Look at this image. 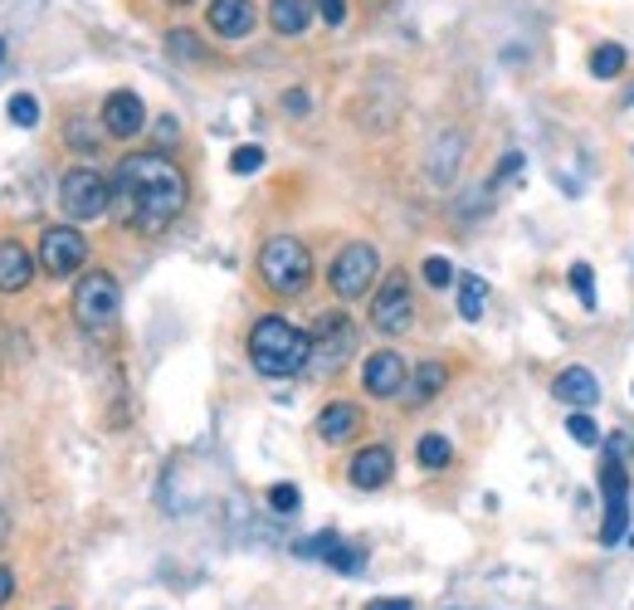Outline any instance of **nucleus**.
<instances>
[{"label": "nucleus", "mask_w": 634, "mask_h": 610, "mask_svg": "<svg viewBox=\"0 0 634 610\" xmlns=\"http://www.w3.org/2000/svg\"><path fill=\"white\" fill-rule=\"evenodd\" d=\"M84 260H88V240L74 225H50V230L40 234V264H44V274H54V278L78 274Z\"/></svg>", "instance_id": "nucleus-9"}, {"label": "nucleus", "mask_w": 634, "mask_h": 610, "mask_svg": "<svg viewBox=\"0 0 634 610\" xmlns=\"http://www.w3.org/2000/svg\"><path fill=\"white\" fill-rule=\"evenodd\" d=\"M415 460H420V469H444L454 460V444L444 440V435H425L415 444Z\"/></svg>", "instance_id": "nucleus-22"}, {"label": "nucleus", "mask_w": 634, "mask_h": 610, "mask_svg": "<svg viewBox=\"0 0 634 610\" xmlns=\"http://www.w3.org/2000/svg\"><path fill=\"white\" fill-rule=\"evenodd\" d=\"M59 206H64L68 220H98V215H108V206H113V186L93 167H74L59 181Z\"/></svg>", "instance_id": "nucleus-5"}, {"label": "nucleus", "mask_w": 634, "mask_h": 610, "mask_svg": "<svg viewBox=\"0 0 634 610\" xmlns=\"http://www.w3.org/2000/svg\"><path fill=\"white\" fill-rule=\"evenodd\" d=\"M361 381H367V391L371 396H381V401H391V396H401L405 391V361H401V351H371L367 357V367H361Z\"/></svg>", "instance_id": "nucleus-13"}, {"label": "nucleus", "mask_w": 634, "mask_h": 610, "mask_svg": "<svg viewBox=\"0 0 634 610\" xmlns=\"http://www.w3.org/2000/svg\"><path fill=\"white\" fill-rule=\"evenodd\" d=\"M317 10H323L327 25H342L347 20V0H317Z\"/></svg>", "instance_id": "nucleus-31"}, {"label": "nucleus", "mask_w": 634, "mask_h": 610, "mask_svg": "<svg viewBox=\"0 0 634 610\" xmlns=\"http://www.w3.org/2000/svg\"><path fill=\"white\" fill-rule=\"evenodd\" d=\"M210 30L220 34V40H244V34L254 30V6L250 0H210Z\"/></svg>", "instance_id": "nucleus-16"}, {"label": "nucleus", "mask_w": 634, "mask_h": 610, "mask_svg": "<svg viewBox=\"0 0 634 610\" xmlns=\"http://www.w3.org/2000/svg\"><path fill=\"white\" fill-rule=\"evenodd\" d=\"M260 167H264V147H234V157H230V171L250 176V171H260Z\"/></svg>", "instance_id": "nucleus-29"}, {"label": "nucleus", "mask_w": 634, "mask_h": 610, "mask_svg": "<svg viewBox=\"0 0 634 610\" xmlns=\"http://www.w3.org/2000/svg\"><path fill=\"white\" fill-rule=\"evenodd\" d=\"M620 69H625V50H620V44H595V50H591V74L595 78H615Z\"/></svg>", "instance_id": "nucleus-23"}, {"label": "nucleus", "mask_w": 634, "mask_h": 610, "mask_svg": "<svg viewBox=\"0 0 634 610\" xmlns=\"http://www.w3.org/2000/svg\"><path fill=\"white\" fill-rule=\"evenodd\" d=\"M630 103H634V93H630Z\"/></svg>", "instance_id": "nucleus-39"}, {"label": "nucleus", "mask_w": 634, "mask_h": 610, "mask_svg": "<svg viewBox=\"0 0 634 610\" xmlns=\"http://www.w3.org/2000/svg\"><path fill=\"white\" fill-rule=\"evenodd\" d=\"M167 6H191V0H167Z\"/></svg>", "instance_id": "nucleus-38"}, {"label": "nucleus", "mask_w": 634, "mask_h": 610, "mask_svg": "<svg viewBox=\"0 0 634 610\" xmlns=\"http://www.w3.org/2000/svg\"><path fill=\"white\" fill-rule=\"evenodd\" d=\"M117 313H123V293H117L113 274L93 269V274L78 278V288H74V318H78V327H84V333H93V337L113 333V327H117Z\"/></svg>", "instance_id": "nucleus-4"}, {"label": "nucleus", "mask_w": 634, "mask_h": 610, "mask_svg": "<svg viewBox=\"0 0 634 610\" xmlns=\"http://www.w3.org/2000/svg\"><path fill=\"white\" fill-rule=\"evenodd\" d=\"M567 435L577 440V444H585V450H595L601 444V425H595L585 410H571V420H567Z\"/></svg>", "instance_id": "nucleus-24"}, {"label": "nucleus", "mask_w": 634, "mask_h": 610, "mask_svg": "<svg viewBox=\"0 0 634 610\" xmlns=\"http://www.w3.org/2000/svg\"><path fill=\"white\" fill-rule=\"evenodd\" d=\"M268 25L278 34H303L313 25V0H268Z\"/></svg>", "instance_id": "nucleus-19"}, {"label": "nucleus", "mask_w": 634, "mask_h": 610, "mask_svg": "<svg viewBox=\"0 0 634 610\" xmlns=\"http://www.w3.org/2000/svg\"><path fill=\"white\" fill-rule=\"evenodd\" d=\"M367 610H410V601H371Z\"/></svg>", "instance_id": "nucleus-36"}, {"label": "nucleus", "mask_w": 634, "mask_h": 610, "mask_svg": "<svg viewBox=\"0 0 634 610\" xmlns=\"http://www.w3.org/2000/svg\"><path fill=\"white\" fill-rule=\"evenodd\" d=\"M567 284H571V288H577L581 308H595V278H591V264H571Z\"/></svg>", "instance_id": "nucleus-25"}, {"label": "nucleus", "mask_w": 634, "mask_h": 610, "mask_svg": "<svg viewBox=\"0 0 634 610\" xmlns=\"http://www.w3.org/2000/svg\"><path fill=\"white\" fill-rule=\"evenodd\" d=\"M10 123H15V127H34V123H40V103H34L30 93H15V98H10Z\"/></svg>", "instance_id": "nucleus-26"}, {"label": "nucleus", "mask_w": 634, "mask_h": 610, "mask_svg": "<svg viewBox=\"0 0 634 610\" xmlns=\"http://www.w3.org/2000/svg\"><path fill=\"white\" fill-rule=\"evenodd\" d=\"M298 503H303V494L293 484H274V488H268V508H274V513H298Z\"/></svg>", "instance_id": "nucleus-28"}, {"label": "nucleus", "mask_w": 634, "mask_h": 610, "mask_svg": "<svg viewBox=\"0 0 634 610\" xmlns=\"http://www.w3.org/2000/svg\"><path fill=\"white\" fill-rule=\"evenodd\" d=\"M415 323V298H410V278L405 274H385V284L371 298V327L376 333H405Z\"/></svg>", "instance_id": "nucleus-8"}, {"label": "nucleus", "mask_w": 634, "mask_h": 610, "mask_svg": "<svg viewBox=\"0 0 634 610\" xmlns=\"http://www.w3.org/2000/svg\"><path fill=\"white\" fill-rule=\"evenodd\" d=\"M361 430V410L357 406H347V401H332L317 416V435H323L327 444H342V440H351Z\"/></svg>", "instance_id": "nucleus-18"}, {"label": "nucleus", "mask_w": 634, "mask_h": 610, "mask_svg": "<svg viewBox=\"0 0 634 610\" xmlns=\"http://www.w3.org/2000/svg\"><path fill=\"white\" fill-rule=\"evenodd\" d=\"M284 108L288 113H308V93H284Z\"/></svg>", "instance_id": "nucleus-35"}, {"label": "nucleus", "mask_w": 634, "mask_h": 610, "mask_svg": "<svg viewBox=\"0 0 634 610\" xmlns=\"http://www.w3.org/2000/svg\"><path fill=\"white\" fill-rule=\"evenodd\" d=\"M601 498H605V523H601V547H615L630 533V474L620 454L601 464Z\"/></svg>", "instance_id": "nucleus-7"}, {"label": "nucleus", "mask_w": 634, "mask_h": 610, "mask_svg": "<svg viewBox=\"0 0 634 610\" xmlns=\"http://www.w3.org/2000/svg\"><path fill=\"white\" fill-rule=\"evenodd\" d=\"M0 64H6V40H0Z\"/></svg>", "instance_id": "nucleus-37"}, {"label": "nucleus", "mask_w": 634, "mask_h": 610, "mask_svg": "<svg viewBox=\"0 0 634 610\" xmlns=\"http://www.w3.org/2000/svg\"><path fill=\"white\" fill-rule=\"evenodd\" d=\"M420 274H425L430 288H450V284H454V264L440 260V254H434V260H425V269H420Z\"/></svg>", "instance_id": "nucleus-27"}, {"label": "nucleus", "mask_w": 634, "mask_h": 610, "mask_svg": "<svg viewBox=\"0 0 634 610\" xmlns=\"http://www.w3.org/2000/svg\"><path fill=\"white\" fill-rule=\"evenodd\" d=\"M391 474H395V454L385 450V444H367V450H357V454H351V469H347L351 488H361V494L385 488V484H391Z\"/></svg>", "instance_id": "nucleus-12"}, {"label": "nucleus", "mask_w": 634, "mask_h": 610, "mask_svg": "<svg viewBox=\"0 0 634 610\" xmlns=\"http://www.w3.org/2000/svg\"><path fill=\"white\" fill-rule=\"evenodd\" d=\"M147 127V108L133 88H117L103 98V133L108 137H137Z\"/></svg>", "instance_id": "nucleus-11"}, {"label": "nucleus", "mask_w": 634, "mask_h": 610, "mask_svg": "<svg viewBox=\"0 0 634 610\" xmlns=\"http://www.w3.org/2000/svg\"><path fill=\"white\" fill-rule=\"evenodd\" d=\"M293 553H298V557H317V561H327V567L347 571V577H357V571L367 567V553H361V547H347L342 537H332V533H317V537H308V543L293 547Z\"/></svg>", "instance_id": "nucleus-14"}, {"label": "nucleus", "mask_w": 634, "mask_h": 610, "mask_svg": "<svg viewBox=\"0 0 634 610\" xmlns=\"http://www.w3.org/2000/svg\"><path fill=\"white\" fill-rule=\"evenodd\" d=\"M68 143H74L78 151H98V133H93L84 117H78V123H68Z\"/></svg>", "instance_id": "nucleus-30"}, {"label": "nucleus", "mask_w": 634, "mask_h": 610, "mask_svg": "<svg viewBox=\"0 0 634 610\" xmlns=\"http://www.w3.org/2000/svg\"><path fill=\"white\" fill-rule=\"evenodd\" d=\"M10 596H15V571H6V567H0V606H6Z\"/></svg>", "instance_id": "nucleus-34"}, {"label": "nucleus", "mask_w": 634, "mask_h": 610, "mask_svg": "<svg viewBox=\"0 0 634 610\" xmlns=\"http://www.w3.org/2000/svg\"><path fill=\"white\" fill-rule=\"evenodd\" d=\"M484 308H488V284L478 274H464L459 278V318L478 323V318H484Z\"/></svg>", "instance_id": "nucleus-20"}, {"label": "nucleus", "mask_w": 634, "mask_h": 610, "mask_svg": "<svg viewBox=\"0 0 634 610\" xmlns=\"http://www.w3.org/2000/svg\"><path fill=\"white\" fill-rule=\"evenodd\" d=\"M250 361L260 377H298L313 361V337L288 318H260L250 327Z\"/></svg>", "instance_id": "nucleus-2"}, {"label": "nucleus", "mask_w": 634, "mask_h": 610, "mask_svg": "<svg viewBox=\"0 0 634 610\" xmlns=\"http://www.w3.org/2000/svg\"><path fill=\"white\" fill-rule=\"evenodd\" d=\"M260 278L268 293L278 298H298L303 288L313 284V254L298 234H274V240L260 250Z\"/></svg>", "instance_id": "nucleus-3"}, {"label": "nucleus", "mask_w": 634, "mask_h": 610, "mask_svg": "<svg viewBox=\"0 0 634 610\" xmlns=\"http://www.w3.org/2000/svg\"><path fill=\"white\" fill-rule=\"evenodd\" d=\"M551 396L567 401L571 410H591L601 401V381H595V371H585V367H567L557 381H551Z\"/></svg>", "instance_id": "nucleus-15"}, {"label": "nucleus", "mask_w": 634, "mask_h": 610, "mask_svg": "<svg viewBox=\"0 0 634 610\" xmlns=\"http://www.w3.org/2000/svg\"><path fill=\"white\" fill-rule=\"evenodd\" d=\"M30 278H34V260H30V250L20 240H6L0 244V293H20V288H30Z\"/></svg>", "instance_id": "nucleus-17"}, {"label": "nucleus", "mask_w": 634, "mask_h": 610, "mask_svg": "<svg viewBox=\"0 0 634 610\" xmlns=\"http://www.w3.org/2000/svg\"><path fill=\"white\" fill-rule=\"evenodd\" d=\"M113 196L123 201V225L127 230L161 234L186 210L191 186H186V176L171 157H161V151H133V157H123V167H117V191Z\"/></svg>", "instance_id": "nucleus-1"}, {"label": "nucleus", "mask_w": 634, "mask_h": 610, "mask_svg": "<svg viewBox=\"0 0 634 610\" xmlns=\"http://www.w3.org/2000/svg\"><path fill=\"white\" fill-rule=\"evenodd\" d=\"M444 381H450V371H444L440 361H425V367L415 371V381H410V401H415V406L434 401V396L444 391Z\"/></svg>", "instance_id": "nucleus-21"}, {"label": "nucleus", "mask_w": 634, "mask_h": 610, "mask_svg": "<svg viewBox=\"0 0 634 610\" xmlns=\"http://www.w3.org/2000/svg\"><path fill=\"white\" fill-rule=\"evenodd\" d=\"M376 274H381V254L371 250V244H347L342 254L332 260V269H327V284H332L337 298H361L371 284H376Z\"/></svg>", "instance_id": "nucleus-6"}, {"label": "nucleus", "mask_w": 634, "mask_h": 610, "mask_svg": "<svg viewBox=\"0 0 634 610\" xmlns=\"http://www.w3.org/2000/svg\"><path fill=\"white\" fill-rule=\"evenodd\" d=\"M351 347H357V333H351V323L342 313H327L323 323H317V337H313V361L308 367L317 371H337L342 361L351 357Z\"/></svg>", "instance_id": "nucleus-10"}, {"label": "nucleus", "mask_w": 634, "mask_h": 610, "mask_svg": "<svg viewBox=\"0 0 634 610\" xmlns=\"http://www.w3.org/2000/svg\"><path fill=\"white\" fill-rule=\"evenodd\" d=\"M518 167H522V151H508V157H503V167H498V171H493V181H488V186L508 181V176H513V171H518Z\"/></svg>", "instance_id": "nucleus-33"}, {"label": "nucleus", "mask_w": 634, "mask_h": 610, "mask_svg": "<svg viewBox=\"0 0 634 610\" xmlns=\"http://www.w3.org/2000/svg\"><path fill=\"white\" fill-rule=\"evenodd\" d=\"M191 40H196V34H186V30H171V34H167V50H171V54H201V50H196Z\"/></svg>", "instance_id": "nucleus-32"}]
</instances>
